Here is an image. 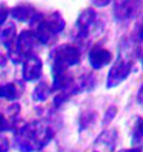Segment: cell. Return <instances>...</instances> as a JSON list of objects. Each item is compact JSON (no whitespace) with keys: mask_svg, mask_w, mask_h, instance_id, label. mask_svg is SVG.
<instances>
[{"mask_svg":"<svg viewBox=\"0 0 143 152\" xmlns=\"http://www.w3.org/2000/svg\"><path fill=\"white\" fill-rule=\"evenodd\" d=\"M6 17H7V12H6L5 10L0 9V24L4 23V20L6 19Z\"/></svg>","mask_w":143,"mask_h":152,"instance_id":"52a82bcc","label":"cell"},{"mask_svg":"<svg viewBox=\"0 0 143 152\" xmlns=\"http://www.w3.org/2000/svg\"><path fill=\"white\" fill-rule=\"evenodd\" d=\"M64 23L62 19L58 18H48L43 20L38 26L37 30V37L39 40H42L43 43H47L48 40L57 33L62 30V27Z\"/></svg>","mask_w":143,"mask_h":152,"instance_id":"3957f363","label":"cell"},{"mask_svg":"<svg viewBox=\"0 0 143 152\" xmlns=\"http://www.w3.org/2000/svg\"><path fill=\"white\" fill-rule=\"evenodd\" d=\"M111 53L104 48H93V50L90 54V62L92 66L95 68H101L107 65L111 62Z\"/></svg>","mask_w":143,"mask_h":152,"instance_id":"277c9868","label":"cell"},{"mask_svg":"<svg viewBox=\"0 0 143 152\" xmlns=\"http://www.w3.org/2000/svg\"><path fill=\"white\" fill-rule=\"evenodd\" d=\"M21 93V90L17 84H7L0 87V96L6 97L8 100H15L17 99Z\"/></svg>","mask_w":143,"mask_h":152,"instance_id":"8992f818","label":"cell"},{"mask_svg":"<svg viewBox=\"0 0 143 152\" xmlns=\"http://www.w3.org/2000/svg\"><path fill=\"white\" fill-rule=\"evenodd\" d=\"M42 72V63L37 57H30L24 66V76L27 81H35Z\"/></svg>","mask_w":143,"mask_h":152,"instance_id":"5b68a950","label":"cell"},{"mask_svg":"<svg viewBox=\"0 0 143 152\" xmlns=\"http://www.w3.org/2000/svg\"><path fill=\"white\" fill-rule=\"evenodd\" d=\"M80 55L75 47L73 46H61L53 53L52 64L53 71L55 72L56 77L63 76V72L69 66L78 63Z\"/></svg>","mask_w":143,"mask_h":152,"instance_id":"7a4b0ae2","label":"cell"},{"mask_svg":"<svg viewBox=\"0 0 143 152\" xmlns=\"http://www.w3.org/2000/svg\"><path fill=\"white\" fill-rule=\"evenodd\" d=\"M52 131L40 122H35L25 126L18 135V144L20 151H35L50 140Z\"/></svg>","mask_w":143,"mask_h":152,"instance_id":"6da1fadb","label":"cell"}]
</instances>
